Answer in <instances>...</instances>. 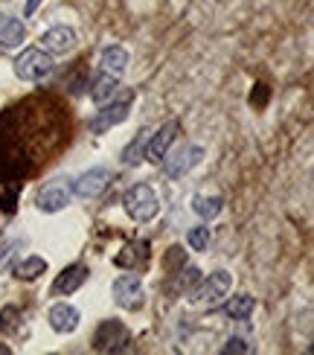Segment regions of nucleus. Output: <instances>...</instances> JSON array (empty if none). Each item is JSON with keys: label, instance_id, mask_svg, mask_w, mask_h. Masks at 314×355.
<instances>
[{"label": "nucleus", "instance_id": "f257e3e1", "mask_svg": "<svg viewBox=\"0 0 314 355\" xmlns=\"http://www.w3.org/2000/svg\"><path fill=\"white\" fill-rule=\"evenodd\" d=\"M123 207H125V213L137 221V225H146V221H152L160 213V201H157L155 189L148 184L128 187L125 196H123Z\"/></svg>", "mask_w": 314, "mask_h": 355}, {"label": "nucleus", "instance_id": "f03ea898", "mask_svg": "<svg viewBox=\"0 0 314 355\" xmlns=\"http://www.w3.org/2000/svg\"><path fill=\"white\" fill-rule=\"evenodd\" d=\"M12 70H15V76H18L21 82H41V79H47L53 73V55L38 50V47H29V50H24L18 58H15Z\"/></svg>", "mask_w": 314, "mask_h": 355}, {"label": "nucleus", "instance_id": "7ed1b4c3", "mask_svg": "<svg viewBox=\"0 0 314 355\" xmlns=\"http://www.w3.org/2000/svg\"><path fill=\"white\" fill-rule=\"evenodd\" d=\"M114 303L119 309H125V312H137V309H143L146 303V291H143V283L137 274H123L114 279Z\"/></svg>", "mask_w": 314, "mask_h": 355}, {"label": "nucleus", "instance_id": "20e7f679", "mask_svg": "<svg viewBox=\"0 0 314 355\" xmlns=\"http://www.w3.org/2000/svg\"><path fill=\"white\" fill-rule=\"evenodd\" d=\"M128 341H131V332H128L125 323L116 320V318L102 320L94 332V349L96 352H119Z\"/></svg>", "mask_w": 314, "mask_h": 355}, {"label": "nucleus", "instance_id": "39448f33", "mask_svg": "<svg viewBox=\"0 0 314 355\" xmlns=\"http://www.w3.org/2000/svg\"><path fill=\"white\" fill-rule=\"evenodd\" d=\"M204 146H198V143H186V146H181V149H175V155L169 157H163L160 164H163V172H166L169 178H184L186 172H192L195 169L201 160H204Z\"/></svg>", "mask_w": 314, "mask_h": 355}, {"label": "nucleus", "instance_id": "423d86ee", "mask_svg": "<svg viewBox=\"0 0 314 355\" xmlns=\"http://www.w3.org/2000/svg\"><path fill=\"white\" fill-rule=\"evenodd\" d=\"M128 114H131V96L119 99V102H105L91 120V135H105V131H111L114 125L125 123Z\"/></svg>", "mask_w": 314, "mask_h": 355}, {"label": "nucleus", "instance_id": "0eeeda50", "mask_svg": "<svg viewBox=\"0 0 314 355\" xmlns=\"http://www.w3.org/2000/svg\"><path fill=\"white\" fill-rule=\"evenodd\" d=\"M230 286H233L230 271H213L207 279H201L195 291H192V294H195L192 300H195V303H207V306H213V303H218L221 297H227Z\"/></svg>", "mask_w": 314, "mask_h": 355}, {"label": "nucleus", "instance_id": "6e6552de", "mask_svg": "<svg viewBox=\"0 0 314 355\" xmlns=\"http://www.w3.org/2000/svg\"><path fill=\"white\" fill-rule=\"evenodd\" d=\"M177 131H181V120H169V123H163L155 135L146 140V157L152 160V164L160 166V160L169 155V146L175 143Z\"/></svg>", "mask_w": 314, "mask_h": 355}, {"label": "nucleus", "instance_id": "1a4fd4ad", "mask_svg": "<svg viewBox=\"0 0 314 355\" xmlns=\"http://www.w3.org/2000/svg\"><path fill=\"white\" fill-rule=\"evenodd\" d=\"M108 184H111V172L105 166H94V169L82 172L76 181H73V196H79V198H99L102 192L108 189Z\"/></svg>", "mask_w": 314, "mask_h": 355}, {"label": "nucleus", "instance_id": "9d476101", "mask_svg": "<svg viewBox=\"0 0 314 355\" xmlns=\"http://www.w3.org/2000/svg\"><path fill=\"white\" fill-rule=\"evenodd\" d=\"M73 47H76V29L73 26H50L47 33L41 35V50L50 53V55H67Z\"/></svg>", "mask_w": 314, "mask_h": 355}, {"label": "nucleus", "instance_id": "9b49d317", "mask_svg": "<svg viewBox=\"0 0 314 355\" xmlns=\"http://www.w3.org/2000/svg\"><path fill=\"white\" fill-rule=\"evenodd\" d=\"M47 320H50L53 332H58V335H70V332H76V329H79L82 315H79V309H76V306H70V303H55L50 312H47Z\"/></svg>", "mask_w": 314, "mask_h": 355}, {"label": "nucleus", "instance_id": "f8f14e48", "mask_svg": "<svg viewBox=\"0 0 314 355\" xmlns=\"http://www.w3.org/2000/svg\"><path fill=\"white\" fill-rule=\"evenodd\" d=\"M87 271L85 265H70V268H64L62 274L55 277V283H53V294H58V297H67V294L73 291H79L85 286V279H87Z\"/></svg>", "mask_w": 314, "mask_h": 355}, {"label": "nucleus", "instance_id": "ddd939ff", "mask_svg": "<svg viewBox=\"0 0 314 355\" xmlns=\"http://www.w3.org/2000/svg\"><path fill=\"white\" fill-rule=\"evenodd\" d=\"M38 210L41 213H58V210H64V207L70 204V189L62 187V184H50V187H44L38 192Z\"/></svg>", "mask_w": 314, "mask_h": 355}, {"label": "nucleus", "instance_id": "4468645a", "mask_svg": "<svg viewBox=\"0 0 314 355\" xmlns=\"http://www.w3.org/2000/svg\"><path fill=\"white\" fill-rule=\"evenodd\" d=\"M24 38H26L24 21L12 18V15H0V50H15V47H21Z\"/></svg>", "mask_w": 314, "mask_h": 355}, {"label": "nucleus", "instance_id": "2eb2a0df", "mask_svg": "<svg viewBox=\"0 0 314 355\" xmlns=\"http://www.w3.org/2000/svg\"><path fill=\"white\" fill-rule=\"evenodd\" d=\"M99 70L111 73V76H123V73L128 70V53H125V47H119V44L105 47L102 55H99Z\"/></svg>", "mask_w": 314, "mask_h": 355}, {"label": "nucleus", "instance_id": "dca6fc26", "mask_svg": "<svg viewBox=\"0 0 314 355\" xmlns=\"http://www.w3.org/2000/svg\"><path fill=\"white\" fill-rule=\"evenodd\" d=\"M148 259V242L146 239H137V242H128L123 250L116 254V265L119 268H128V271H137V265H143Z\"/></svg>", "mask_w": 314, "mask_h": 355}, {"label": "nucleus", "instance_id": "f3484780", "mask_svg": "<svg viewBox=\"0 0 314 355\" xmlns=\"http://www.w3.org/2000/svg\"><path fill=\"white\" fill-rule=\"evenodd\" d=\"M119 91V76H111V73H99L94 79V87H91V99L96 105H105V102H111Z\"/></svg>", "mask_w": 314, "mask_h": 355}, {"label": "nucleus", "instance_id": "a211bd4d", "mask_svg": "<svg viewBox=\"0 0 314 355\" xmlns=\"http://www.w3.org/2000/svg\"><path fill=\"white\" fill-rule=\"evenodd\" d=\"M12 268H15V277H18V279H24V283H33V279H38L44 271H47V259H44V257H26L21 262H15Z\"/></svg>", "mask_w": 314, "mask_h": 355}, {"label": "nucleus", "instance_id": "6ab92c4d", "mask_svg": "<svg viewBox=\"0 0 314 355\" xmlns=\"http://www.w3.org/2000/svg\"><path fill=\"white\" fill-rule=\"evenodd\" d=\"M253 309H256V300L250 294H238V297H230L224 303V315L230 320H247L253 315Z\"/></svg>", "mask_w": 314, "mask_h": 355}, {"label": "nucleus", "instance_id": "aec40b11", "mask_svg": "<svg viewBox=\"0 0 314 355\" xmlns=\"http://www.w3.org/2000/svg\"><path fill=\"white\" fill-rule=\"evenodd\" d=\"M192 210H195V216H201L204 221H209V218L221 216L224 198L221 196H195V198H192Z\"/></svg>", "mask_w": 314, "mask_h": 355}, {"label": "nucleus", "instance_id": "412c9836", "mask_svg": "<svg viewBox=\"0 0 314 355\" xmlns=\"http://www.w3.org/2000/svg\"><path fill=\"white\" fill-rule=\"evenodd\" d=\"M146 140H148V131L140 128L137 137H134V140L125 146V149H123V164H125V166H137L140 160L146 157Z\"/></svg>", "mask_w": 314, "mask_h": 355}, {"label": "nucleus", "instance_id": "4be33fe9", "mask_svg": "<svg viewBox=\"0 0 314 355\" xmlns=\"http://www.w3.org/2000/svg\"><path fill=\"white\" fill-rule=\"evenodd\" d=\"M21 329V309L18 306H3L0 309V335H12Z\"/></svg>", "mask_w": 314, "mask_h": 355}, {"label": "nucleus", "instance_id": "5701e85b", "mask_svg": "<svg viewBox=\"0 0 314 355\" xmlns=\"http://www.w3.org/2000/svg\"><path fill=\"white\" fill-rule=\"evenodd\" d=\"M18 248H21V239H9V242L0 245V274H6L15 265V259H18Z\"/></svg>", "mask_w": 314, "mask_h": 355}, {"label": "nucleus", "instance_id": "b1692460", "mask_svg": "<svg viewBox=\"0 0 314 355\" xmlns=\"http://www.w3.org/2000/svg\"><path fill=\"white\" fill-rule=\"evenodd\" d=\"M209 239H213V233H209L207 225H198V227H192V230L186 233V245H189L192 250H207V248H209Z\"/></svg>", "mask_w": 314, "mask_h": 355}, {"label": "nucleus", "instance_id": "393cba45", "mask_svg": "<svg viewBox=\"0 0 314 355\" xmlns=\"http://www.w3.org/2000/svg\"><path fill=\"white\" fill-rule=\"evenodd\" d=\"M163 265L172 271V268H184L186 265V254L181 248H169V254H166V259H163Z\"/></svg>", "mask_w": 314, "mask_h": 355}, {"label": "nucleus", "instance_id": "a878e982", "mask_svg": "<svg viewBox=\"0 0 314 355\" xmlns=\"http://www.w3.org/2000/svg\"><path fill=\"white\" fill-rule=\"evenodd\" d=\"M181 288H192V286H195V283H201V271L198 268H189V265H184V268H181Z\"/></svg>", "mask_w": 314, "mask_h": 355}, {"label": "nucleus", "instance_id": "bb28decb", "mask_svg": "<svg viewBox=\"0 0 314 355\" xmlns=\"http://www.w3.org/2000/svg\"><path fill=\"white\" fill-rule=\"evenodd\" d=\"M224 352H253V344H247L245 338H230V341L224 344Z\"/></svg>", "mask_w": 314, "mask_h": 355}, {"label": "nucleus", "instance_id": "cd10ccee", "mask_svg": "<svg viewBox=\"0 0 314 355\" xmlns=\"http://www.w3.org/2000/svg\"><path fill=\"white\" fill-rule=\"evenodd\" d=\"M44 3V0H26V6H24V15H26V18H33V15H35V9Z\"/></svg>", "mask_w": 314, "mask_h": 355}, {"label": "nucleus", "instance_id": "c85d7f7f", "mask_svg": "<svg viewBox=\"0 0 314 355\" xmlns=\"http://www.w3.org/2000/svg\"><path fill=\"white\" fill-rule=\"evenodd\" d=\"M9 352H12L9 347H3V344H0V355H9Z\"/></svg>", "mask_w": 314, "mask_h": 355}]
</instances>
